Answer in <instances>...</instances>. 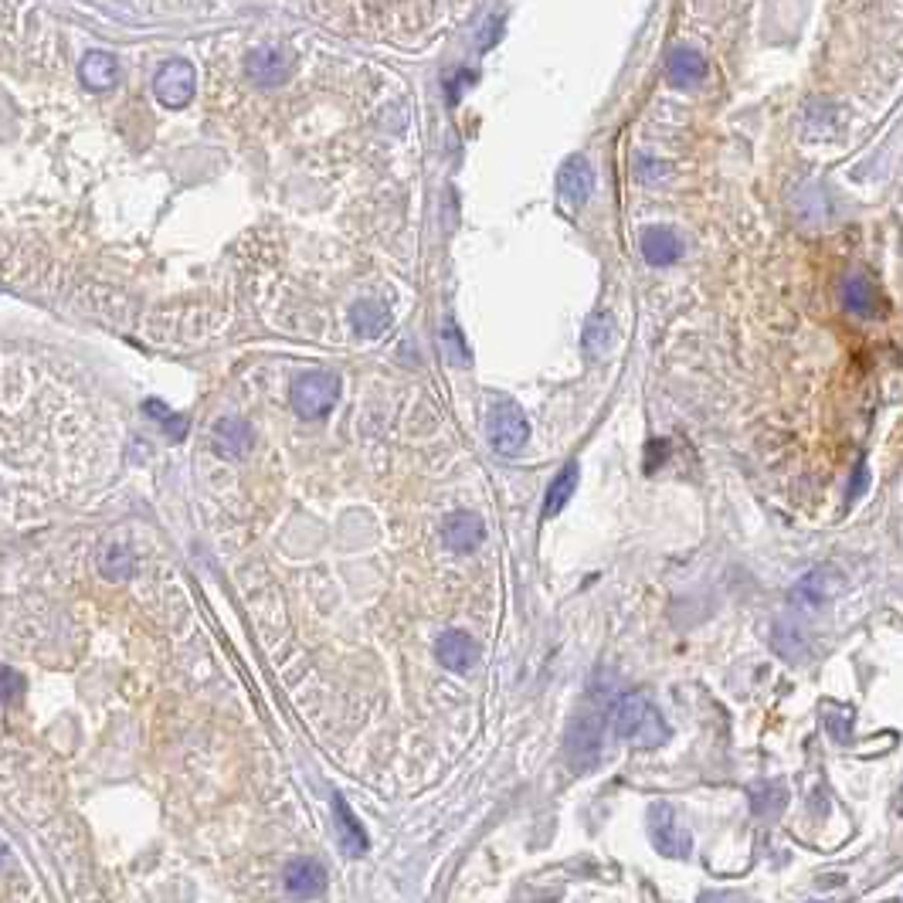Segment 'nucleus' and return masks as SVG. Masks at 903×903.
Returning a JSON list of instances; mask_svg holds the SVG:
<instances>
[{"label": "nucleus", "mask_w": 903, "mask_h": 903, "mask_svg": "<svg viewBox=\"0 0 903 903\" xmlns=\"http://www.w3.org/2000/svg\"><path fill=\"white\" fill-rule=\"evenodd\" d=\"M836 591H839L836 574H832V571H812V574H805V578L798 581L795 598L805 601L808 608H815V605H822V601H829L832 595H836Z\"/></svg>", "instance_id": "412c9836"}, {"label": "nucleus", "mask_w": 903, "mask_h": 903, "mask_svg": "<svg viewBox=\"0 0 903 903\" xmlns=\"http://www.w3.org/2000/svg\"><path fill=\"white\" fill-rule=\"evenodd\" d=\"M24 690V679L14 673V669L0 666V700H17Z\"/></svg>", "instance_id": "b1692460"}, {"label": "nucleus", "mask_w": 903, "mask_h": 903, "mask_svg": "<svg viewBox=\"0 0 903 903\" xmlns=\"http://www.w3.org/2000/svg\"><path fill=\"white\" fill-rule=\"evenodd\" d=\"M486 435L489 445H493L496 455L503 459H513V455L523 452V445L530 442V421L516 408L513 401H493L489 404V415H486Z\"/></svg>", "instance_id": "f03ea898"}, {"label": "nucleus", "mask_w": 903, "mask_h": 903, "mask_svg": "<svg viewBox=\"0 0 903 903\" xmlns=\"http://www.w3.org/2000/svg\"><path fill=\"white\" fill-rule=\"evenodd\" d=\"M612 730L618 741L632 744V747H662L673 737V727L666 724V717H662V710L652 703L649 693L635 690V693H625L615 700L612 707Z\"/></svg>", "instance_id": "f257e3e1"}, {"label": "nucleus", "mask_w": 903, "mask_h": 903, "mask_svg": "<svg viewBox=\"0 0 903 903\" xmlns=\"http://www.w3.org/2000/svg\"><path fill=\"white\" fill-rule=\"evenodd\" d=\"M442 540L452 554H472L479 544L486 540V527L476 513H452L449 520L442 523Z\"/></svg>", "instance_id": "1a4fd4ad"}, {"label": "nucleus", "mask_w": 903, "mask_h": 903, "mask_svg": "<svg viewBox=\"0 0 903 903\" xmlns=\"http://www.w3.org/2000/svg\"><path fill=\"white\" fill-rule=\"evenodd\" d=\"M785 805H788V788L781 785V781H758V785L751 788V808L758 819L774 822L781 812H785Z\"/></svg>", "instance_id": "f3484780"}, {"label": "nucleus", "mask_w": 903, "mask_h": 903, "mask_svg": "<svg viewBox=\"0 0 903 903\" xmlns=\"http://www.w3.org/2000/svg\"><path fill=\"white\" fill-rule=\"evenodd\" d=\"M82 82L89 85V89H113V85L119 82V65L113 55H106V51H89V55L82 58Z\"/></svg>", "instance_id": "dca6fc26"}, {"label": "nucleus", "mask_w": 903, "mask_h": 903, "mask_svg": "<svg viewBox=\"0 0 903 903\" xmlns=\"http://www.w3.org/2000/svg\"><path fill=\"white\" fill-rule=\"evenodd\" d=\"M642 255L649 265H673L683 255V242L669 228H645L642 231Z\"/></svg>", "instance_id": "ddd939ff"}, {"label": "nucleus", "mask_w": 903, "mask_h": 903, "mask_svg": "<svg viewBox=\"0 0 903 903\" xmlns=\"http://www.w3.org/2000/svg\"><path fill=\"white\" fill-rule=\"evenodd\" d=\"M286 890L296 900H313L326 890V870L316 859H296L286 866Z\"/></svg>", "instance_id": "9d476101"}, {"label": "nucleus", "mask_w": 903, "mask_h": 903, "mask_svg": "<svg viewBox=\"0 0 903 903\" xmlns=\"http://www.w3.org/2000/svg\"><path fill=\"white\" fill-rule=\"evenodd\" d=\"M591 191H595V170H591V163L584 157L564 160V167L557 170V194H561V201L567 208H574V211L584 208Z\"/></svg>", "instance_id": "423d86ee"}, {"label": "nucleus", "mask_w": 903, "mask_h": 903, "mask_svg": "<svg viewBox=\"0 0 903 903\" xmlns=\"http://www.w3.org/2000/svg\"><path fill=\"white\" fill-rule=\"evenodd\" d=\"M578 479H581L578 462H567V466L557 472L554 483L547 486V496H544V516L547 520L550 516H557L567 503H571V496L578 493Z\"/></svg>", "instance_id": "2eb2a0df"}, {"label": "nucleus", "mask_w": 903, "mask_h": 903, "mask_svg": "<svg viewBox=\"0 0 903 903\" xmlns=\"http://www.w3.org/2000/svg\"><path fill=\"white\" fill-rule=\"evenodd\" d=\"M333 812H337V829H340V846L347 849L350 856H364L367 853V832L360 829V822L354 819V812L347 808V802L337 795L333 798Z\"/></svg>", "instance_id": "a211bd4d"}, {"label": "nucleus", "mask_w": 903, "mask_h": 903, "mask_svg": "<svg viewBox=\"0 0 903 903\" xmlns=\"http://www.w3.org/2000/svg\"><path fill=\"white\" fill-rule=\"evenodd\" d=\"M99 571L106 574L109 581H123V578H129V574L136 571V557H133V550L123 547V544H109V547H102V554H99Z\"/></svg>", "instance_id": "4be33fe9"}, {"label": "nucleus", "mask_w": 903, "mask_h": 903, "mask_svg": "<svg viewBox=\"0 0 903 903\" xmlns=\"http://www.w3.org/2000/svg\"><path fill=\"white\" fill-rule=\"evenodd\" d=\"M350 323L360 337H381V333L391 326V313L377 303V299H360V303L350 309Z\"/></svg>", "instance_id": "6ab92c4d"}, {"label": "nucleus", "mask_w": 903, "mask_h": 903, "mask_svg": "<svg viewBox=\"0 0 903 903\" xmlns=\"http://www.w3.org/2000/svg\"><path fill=\"white\" fill-rule=\"evenodd\" d=\"M153 92H157V99L167 109H184L194 96V68L180 62V58L167 62L157 72V79H153Z\"/></svg>", "instance_id": "39448f33"}, {"label": "nucleus", "mask_w": 903, "mask_h": 903, "mask_svg": "<svg viewBox=\"0 0 903 903\" xmlns=\"http://www.w3.org/2000/svg\"><path fill=\"white\" fill-rule=\"evenodd\" d=\"M649 839L659 856L666 859H690L693 856V836L683 822H679L676 808L669 802L649 805Z\"/></svg>", "instance_id": "7ed1b4c3"}, {"label": "nucleus", "mask_w": 903, "mask_h": 903, "mask_svg": "<svg viewBox=\"0 0 903 903\" xmlns=\"http://www.w3.org/2000/svg\"><path fill=\"white\" fill-rule=\"evenodd\" d=\"M700 903H744L737 893H703Z\"/></svg>", "instance_id": "bb28decb"}, {"label": "nucleus", "mask_w": 903, "mask_h": 903, "mask_svg": "<svg viewBox=\"0 0 903 903\" xmlns=\"http://www.w3.org/2000/svg\"><path fill=\"white\" fill-rule=\"evenodd\" d=\"M435 656L445 669H452V673H466V669L476 666V659H479V642L472 639L469 632L449 629V632L438 635Z\"/></svg>", "instance_id": "6e6552de"}, {"label": "nucleus", "mask_w": 903, "mask_h": 903, "mask_svg": "<svg viewBox=\"0 0 903 903\" xmlns=\"http://www.w3.org/2000/svg\"><path fill=\"white\" fill-rule=\"evenodd\" d=\"M442 340H445V347H449V360H452V364H469V354H466V347H462V337H459V330H455L452 323L445 326Z\"/></svg>", "instance_id": "393cba45"}, {"label": "nucleus", "mask_w": 903, "mask_h": 903, "mask_svg": "<svg viewBox=\"0 0 903 903\" xmlns=\"http://www.w3.org/2000/svg\"><path fill=\"white\" fill-rule=\"evenodd\" d=\"M146 415L157 418V421H163V425H167V432H170V438H184V432H187V418H180V415H174V411H167L160 401H146Z\"/></svg>", "instance_id": "5701e85b"}, {"label": "nucleus", "mask_w": 903, "mask_h": 903, "mask_svg": "<svg viewBox=\"0 0 903 903\" xmlns=\"http://www.w3.org/2000/svg\"><path fill=\"white\" fill-rule=\"evenodd\" d=\"M666 72L673 85H700L707 79V58L693 48H676L666 62Z\"/></svg>", "instance_id": "4468645a"}, {"label": "nucleus", "mask_w": 903, "mask_h": 903, "mask_svg": "<svg viewBox=\"0 0 903 903\" xmlns=\"http://www.w3.org/2000/svg\"><path fill=\"white\" fill-rule=\"evenodd\" d=\"M842 306L853 316H859V320H870V316L880 313V292H876V286L866 275L856 272L842 282Z\"/></svg>", "instance_id": "f8f14e48"}, {"label": "nucleus", "mask_w": 903, "mask_h": 903, "mask_svg": "<svg viewBox=\"0 0 903 903\" xmlns=\"http://www.w3.org/2000/svg\"><path fill=\"white\" fill-rule=\"evenodd\" d=\"M292 55L282 48H258L248 55V79H252L255 85H262V89H275V85H282L292 75Z\"/></svg>", "instance_id": "0eeeda50"}, {"label": "nucleus", "mask_w": 903, "mask_h": 903, "mask_svg": "<svg viewBox=\"0 0 903 903\" xmlns=\"http://www.w3.org/2000/svg\"><path fill=\"white\" fill-rule=\"evenodd\" d=\"M866 483H870V469H866V462H859L856 476H853V486H849V503H856L859 496L866 493Z\"/></svg>", "instance_id": "a878e982"}, {"label": "nucleus", "mask_w": 903, "mask_h": 903, "mask_svg": "<svg viewBox=\"0 0 903 903\" xmlns=\"http://www.w3.org/2000/svg\"><path fill=\"white\" fill-rule=\"evenodd\" d=\"M252 442H255V432L242 418H221L214 425V449H218V455H225V459H242L252 449Z\"/></svg>", "instance_id": "9b49d317"}, {"label": "nucleus", "mask_w": 903, "mask_h": 903, "mask_svg": "<svg viewBox=\"0 0 903 903\" xmlns=\"http://www.w3.org/2000/svg\"><path fill=\"white\" fill-rule=\"evenodd\" d=\"M337 398H340V377L330 371L303 374L296 384H292V408H296V415L306 421L323 418L326 411L337 404Z\"/></svg>", "instance_id": "20e7f679"}, {"label": "nucleus", "mask_w": 903, "mask_h": 903, "mask_svg": "<svg viewBox=\"0 0 903 903\" xmlns=\"http://www.w3.org/2000/svg\"><path fill=\"white\" fill-rule=\"evenodd\" d=\"M581 343H584V350H588V357H605L608 350L615 347V323H612V316H605V313L591 316V320L584 323Z\"/></svg>", "instance_id": "aec40b11"}]
</instances>
